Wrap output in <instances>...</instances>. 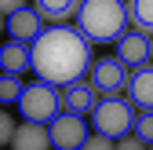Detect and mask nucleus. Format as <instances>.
I'll return each instance as SVG.
<instances>
[{"mask_svg":"<svg viewBox=\"0 0 153 150\" xmlns=\"http://www.w3.org/2000/svg\"><path fill=\"white\" fill-rule=\"evenodd\" d=\"M109 146H117V143H113V136H106V132L88 136V150H109Z\"/></svg>","mask_w":153,"mask_h":150,"instance_id":"obj_17","label":"nucleus"},{"mask_svg":"<svg viewBox=\"0 0 153 150\" xmlns=\"http://www.w3.org/2000/svg\"><path fill=\"white\" fill-rule=\"evenodd\" d=\"M22 92H26L22 73H4V77H0V103H4V106H18Z\"/></svg>","mask_w":153,"mask_h":150,"instance_id":"obj_15","label":"nucleus"},{"mask_svg":"<svg viewBox=\"0 0 153 150\" xmlns=\"http://www.w3.org/2000/svg\"><path fill=\"white\" fill-rule=\"evenodd\" d=\"M44 22H48V18L36 11V8H29V4H26V8H18L15 15H7V33L15 37V40H29V44H33L36 37L48 29Z\"/></svg>","mask_w":153,"mask_h":150,"instance_id":"obj_8","label":"nucleus"},{"mask_svg":"<svg viewBox=\"0 0 153 150\" xmlns=\"http://www.w3.org/2000/svg\"><path fill=\"white\" fill-rule=\"evenodd\" d=\"M76 26L91 44H117L131 26V15L124 0H84L76 11Z\"/></svg>","mask_w":153,"mask_h":150,"instance_id":"obj_2","label":"nucleus"},{"mask_svg":"<svg viewBox=\"0 0 153 150\" xmlns=\"http://www.w3.org/2000/svg\"><path fill=\"white\" fill-rule=\"evenodd\" d=\"M128 99L139 110H153V66H131V81H128Z\"/></svg>","mask_w":153,"mask_h":150,"instance_id":"obj_10","label":"nucleus"},{"mask_svg":"<svg viewBox=\"0 0 153 150\" xmlns=\"http://www.w3.org/2000/svg\"><path fill=\"white\" fill-rule=\"evenodd\" d=\"M11 139H15V124H11L7 114H0V143H7V146H11Z\"/></svg>","mask_w":153,"mask_h":150,"instance_id":"obj_18","label":"nucleus"},{"mask_svg":"<svg viewBox=\"0 0 153 150\" xmlns=\"http://www.w3.org/2000/svg\"><path fill=\"white\" fill-rule=\"evenodd\" d=\"M80 4L84 0H33V8L40 11L48 22H69V18H76Z\"/></svg>","mask_w":153,"mask_h":150,"instance_id":"obj_13","label":"nucleus"},{"mask_svg":"<svg viewBox=\"0 0 153 150\" xmlns=\"http://www.w3.org/2000/svg\"><path fill=\"white\" fill-rule=\"evenodd\" d=\"M91 40L80 26L55 22L33 40V73L51 84H73L91 73Z\"/></svg>","mask_w":153,"mask_h":150,"instance_id":"obj_1","label":"nucleus"},{"mask_svg":"<svg viewBox=\"0 0 153 150\" xmlns=\"http://www.w3.org/2000/svg\"><path fill=\"white\" fill-rule=\"evenodd\" d=\"M102 92L91 84V77L84 81H73V84H62V110H73V114H91L95 103H99Z\"/></svg>","mask_w":153,"mask_h":150,"instance_id":"obj_9","label":"nucleus"},{"mask_svg":"<svg viewBox=\"0 0 153 150\" xmlns=\"http://www.w3.org/2000/svg\"><path fill=\"white\" fill-rule=\"evenodd\" d=\"M135 103L131 99H120V95H102L99 103H95L91 110V124H95V132H106L113 139H120L128 132H135Z\"/></svg>","mask_w":153,"mask_h":150,"instance_id":"obj_3","label":"nucleus"},{"mask_svg":"<svg viewBox=\"0 0 153 150\" xmlns=\"http://www.w3.org/2000/svg\"><path fill=\"white\" fill-rule=\"evenodd\" d=\"M59 106H62V92L51 81L36 77V84H26L22 99H18V114H22V121H44V124H51V117L59 114Z\"/></svg>","mask_w":153,"mask_h":150,"instance_id":"obj_4","label":"nucleus"},{"mask_svg":"<svg viewBox=\"0 0 153 150\" xmlns=\"http://www.w3.org/2000/svg\"><path fill=\"white\" fill-rule=\"evenodd\" d=\"M135 132H139L146 143H153V110H142V114L135 117Z\"/></svg>","mask_w":153,"mask_h":150,"instance_id":"obj_16","label":"nucleus"},{"mask_svg":"<svg viewBox=\"0 0 153 150\" xmlns=\"http://www.w3.org/2000/svg\"><path fill=\"white\" fill-rule=\"evenodd\" d=\"M117 55L128 62V66H142V62H149L153 59V37L149 33H142V29H124V37L117 40Z\"/></svg>","mask_w":153,"mask_h":150,"instance_id":"obj_7","label":"nucleus"},{"mask_svg":"<svg viewBox=\"0 0 153 150\" xmlns=\"http://www.w3.org/2000/svg\"><path fill=\"white\" fill-rule=\"evenodd\" d=\"M0 70L4 73H26V70H33V44L11 37V40L0 48Z\"/></svg>","mask_w":153,"mask_h":150,"instance_id":"obj_11","label":"nucleus"},{"mask_svg":"<svg viewBox=\"0 0 153 150\" xmlns=\"http://www.w3.org/2000/svg\"><path fill=\"white\" fill-rule=\"evenodd\" d=\"M11 146H18V150H48L51 146V128L44 121H22L15 128Z\"/></svg>","mask_w":153,"mask_h":150,"instance_id":"obj_12","label":"nucleus"},{"mask_svg":"<svg viewBox=\"0 0 153 150\" xmlns=\"http://www.w3.org/2000/svg\"><path fill=\"white\" fill-rule=\"evenodd\" d=\"M48 128H51V146H59V150H80V146H88L84 114H73V110L55 114Z\"/></svg>","mask_w":153,"mask_h":150,"instance_id":"obj_6","label":"nucleus"},{"mask_svg":"<svg viewBox=\"0 0 153 150\" xmlns=\"http://www.w3.org/2000/svg\"><path fill=\"white\" fill-rule=\"evenodd\" d=\"M91 84L102 92V95H120L128 92V81H131V66L120 59V55H109V59H95L91 62Z\"/></svg>","mask_w":153,"mask_h":150,"instance_id":"obj_5","label":"nucleus"},{"mask_svg":"<svg viewBox=\"0 0 153 150\" xmlns=\"http://www.w3.org/2000/svg\"><path fill=\"white\" fill-rule=\"evenodd\" d=\"M117 146H120V150H139V146H146V139H142L139 132H135V136H120Z\"/></svg>","mask_w":153,"mask_h":150,"instance_id":"obj_19","label":"nucleus"},{"mask_svg":"<svg viewBox=\"0 0 153 150\" xmlns=\"http://www.w3.org/2000/svg\"><path fill=\"white\" fill-rule=\"evenodd\" d=\"M29 4V0H0V11H4V15H15L18 8H26Z\"/></svg>","mask_w":153,"mask_h":150,"instance_id":"obj_20","label":"nucleus"},{"mask_svg":"<svg viewBox=\"0 0 153 150\" xmlns=\"http://www.w3.org/2000/svg\"><path fill=\"white\" fill-rule=\"evenodd\" d=\"M128 15H131L135 29L153 37V0H128Z\"/></svg>","mask_w":153,"mask_h":150,"instance_id":"obj_14","label":"nucleus"}]
</instances>
